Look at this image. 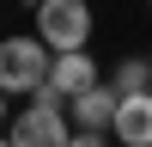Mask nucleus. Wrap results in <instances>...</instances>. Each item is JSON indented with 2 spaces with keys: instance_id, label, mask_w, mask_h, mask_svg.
<instances>
[{
  "instance_id": "f257e3e1",
  "label": "nucleus",
  "mask_w": 152,
  "mask_h": 147,
  "mask_svg": "<svg viewBox=\"0 0 152 147\" xmlns=\"http://www.w3.org/2000/svg\"><path fill=\"white\" fill-rule=\"evenodd\" d=\"M49 68H55V49L43 37H0V86L6 92L37 98L49 86Z\"/></svg>"
},
{
  "instance_id": "f03ea898",
  "label": "nucleus",
  "mask_w": 152,
  "mask_h": 147,
  "mask_svg": "<svg viewBox=\"0 0 152 147\" xmlns=\"http://www.w3.org/2000/svg\"><path fill=\"white\" fill-rule=\"evenodd\" d=\"M67 98L55 92V86H43V92L24 104V117H12V147H67L73 129H67Z\"/></svg>"
},
{
  "instance_id": "0eeeda50",
  "label": "nucleus",
  "mask_w": 152,
  "mask_h": 147,
  "mask_svg": "<svg viewBox=\"0 0 152 147\" xmlns=\"http://www.w3.org/2000/svg\"><path fill=\"white\" fill-rule=\"evenodd\" d=\"M146 80H152V61H140V55H128L116 74H110V86H116L122 98H128V92H146Z\"/></svg>"
},
{
  "instance_id": "9d476101",
  "label": "nucleus",
  "mask_w": 152,
  "mask_h": 147,
  "mask_svg": "<svg viewBox=\"0 0 152 147\" xmlns=\"http://www.w3.org/2000/svg\"><path fill=\"white\" fill-rule=\"evenodd\" d=\"M0 147H12V135H6V141H0Z\"/></svg>"
},
{
  "instance_id": "1a4fd4ad",
  "label": "nucleus",
  "mask_w": 152,
  "mask_h": 147,
  "mask_svg": "<svg viewBox=\"0 0 152 147\" xmlns=\"http://www.w3.org/2000/svg\"><path fill=\"white\" fill-rule=\"evenodd\" d=\"M0 122H6V86H0Z\"/></svg>"
},
{
  "instance_id": "20e7f679",
  "label": "nucleus",
  "mask_w": 152,
  "mask_h": 147,
  "mask_svg": "<svg viewBox=\"0 0 152 147\" xmlns=\"http://www.w3.org/2000/svg\"><path fill=\"white\" fill-rule=\"evenodd\" d=\"M49 86H55V92L73 104L79 92H91V86H97V61L85 55V49H61V55H55V68H49Z\"/></svg>"
},
{
  "instance_id": "6e6552de",
  "label": "nucleus",
  "mask_w": 152,
  "mask_h": 147,
  "mask_svg": "<svg viewBox=\"0 0 152 147\" xmlns=\"http://www.w3.org/2000/svg\"><path fill=\"white\" fill-rule=\"evenodd\" d=\"M67 147H104V129H79V135L67 141Z\"/></svg>"
},
{
  "instance_id": "7ed1b4c3",
  "label": "nucleus",
  "mask_w": 152,
  "mask_h": 147,
  "mask_svg": "<svg viewBox=\"0 0 152 147\" xmlns=\"http://www.w3.org/2000/svg\"><path fill=\"white\" fill-rule=\"evenodd\" d=\"M37 37H43L49 49H85V37H91V6L85 0H37Z\"/></svg>"
},
{
  "instance_id": "423d86ee",
  "label": "nucleus",
  "mask_w": 152,
  "mask_h": 147,
  "mask_svg": "<svg viewBox=\"0 0 152 147\" xmlns=\"http://www.w3.org/2000/svg\"><path fill=\"white\" fill-rule=\"evenodd\" d=\"M116 104H122L116 86H91V92H79L67 104V117L79 122V129H116Z\"/></svg>"
},
{
  "instance_id": "39448f33",
  "label": "nucleus",
  "mask_w": 152,
  "mask_h": 147,
  "mask_svg": "<svg viewBox=\"0 0 152 147\" xmlns=\"http://www.w3.org/2000/svg\"><path fill=\"white\" fill-rule=\"evenodd\" d=\"M116 141L122 147H152V86L146 92H128L116 104Z\"/></svg>"
}]
</instances>
